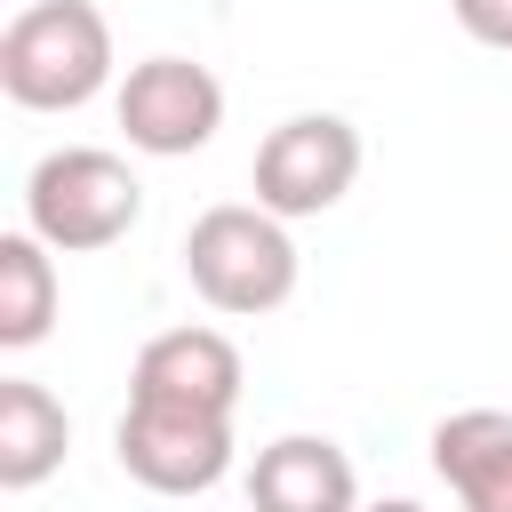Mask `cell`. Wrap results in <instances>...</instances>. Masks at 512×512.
<instances>
[{
  "label": "cell",
  "instance_id": "ba28073f",
  "mask_svg": "<svg viewBox=\"0 0 512 512\" xmlns=\"http://www.w3.org/2000/svg\"><path fill=\"white\" fill-rule=\"evenodd\" d=\"M248 504L256 512H360V480H352V456L336 440L288 432V440L256 448Z\"/></svg>",
  "mask_w": 512,
  "mask_h": 512
},
{
  "label": "cell",
  "instance_id": "8fae6325",
  "mask_svg": "<svg viewBox=\"0 0 512 512\" xmlns=\"http://www.w3.org/2000/svg\"><path fill=\"white\" fill-rule=\"evenodd\" d=\"M56 320V264H48V240L32 232H8L0 240V344L24 352L40 344Z\"/></svg>",
  "mask_w": 512,
  "mask_h": 512
},
{
  "label": "cell",
  "instance_id": "4fadbf2b",
  "mask_svg": "<svg viewBox=\"0 0 512 512\" xmlns=\"http://www.w3.org/2000/svg\"><path fill=\"white\" fill-rule=\"evenodd\" d=\"M360 512H424V504H408V496H384V504H360Z\"/></svg>",
  "mask_w": 512,
  "mask_h": 512
},
{
  "label": "cell",
  "instance_id": "6da1fadb",
  "mask_svg": "<svg viewBox=\"0 0 512 512\" xmlns=\"http://www.w3.org/2000/svg\"><path fill=\"white\" fill-rule=\"evenodd\" d=\"M112 80V24L88 0H32L0 32V88L24 112H80Z\"/></svg>",
  "mask_w": 512,
  "mask_h": 512
},
{
  "label": "cell",
  "instance_id": "8992f818",
  "mask_svg": "<svg viewBox=\"0 0 512 512\" xmlns=\"http://www.w3.org/2000/svg\"><path fill=\"white\" fill-rule=\"evenodd\" d=\"M120 128L136 152L152 160H184L200 152L216 128H224V88L208 64L192 56H144L128 80H120Z\"/></svg>",
  "mask_w": 512,
  "mask_h": 512
},
{
  "label": "cell",
  "instance_id": "5b68a950",
  "mask_svg": "<svg viewBox=\"0 0 512 512\" xmlns=\"http://www.w3.org/2000/svg\"><path fill=\"white\" fill-rule=\"evenodd\" d=\"M360 176V128L336 112H296L256 144V208L288 216H320L352 192Z\"/></svg>",
  "mask_w": 512,
  "mask_h": 512
},
{
  "label": "cell",
  "instance_id": "7a4b0ae2",
  "mask_svg": "<svg viewBox=\"0 0 512 512\" xmlns=\"http://www.w3.org/2000/svg\"><path fill=\"white\" fill-rule=\"evenodd\" d=\"M184 272H192L200 304H216L232 320H256V312H280L296 296V240L272 208L224 200L184 232Z\"/></svg>",
  "mask_w": 512,
  "mask_h": 512
},
{
  "label": "cell",
  "instance_id": "7c38bea8",
  "mask_svg": "<svg viewBox=\"0 0 512 512\" xmlns=\"http://www.w3.org/2000/svg\"><path fill=\"white\" fill-rule=\"evenodd\" d=\"M448 8L480 48H512V0H448Z\"/></svg>",
  "mask_w": 512,
  "mask_h": 512
},
{
  "label": "cell",
  "instance_id": "9c48e42d",
  "mask_svg": "<svg viewBox=\"0 0 512 512\" xmlns=\"http://www.w3.org/2000/svg\"><path fill=\"white\" fill-rule=\"evenodd\" d=\"M432 472L456 488L464 512H512V416L504 408H456V416H440Z\"/></svg>",
  "mask_w": 512,
  "mask_h": 512
},
{
  "label": "cell",
  "instance_id": "277c9868",
  "mask_svg": "<svg viewBox=\"0 0 512 512\" xmlns=\"http://www.w3.org/2000/svg\"><path fill=\"white\" fill-rule=\"evenodd\" d=\"M112 440H120V472L144 480L152 496H208L232 472V416H216V408L128 400Z\"/></svg>",
  "mask_w": 512,
  "mask_h": 512
},
{
  "label": "cell",
  "instance_id": "3957f363",
  "mask_svg": "<svg viewBox=\"0 0 512 512\" xmlns=\"http://www.w3.org/2000/svg\"><path fill=\"white\" fill-rule=\"evenodd\" d=\"M136 216H144V184L128 176L120 152L64 144V152H48V160L24 176V232L48 240V248H64V256L112 248Z\"/></svg>",
  "mask_w": 512,
  "mask_h": 512
},
{
  "label": "cell",
  "instance_id": "30bf717a",
  "mask_svg": "<svg viewBox=\"0 0 512 512\" xmlns=\"http://www.w3.org/2000/svg\"><path fill=\"white\" fill-rule=\"evenodd\" d=\"M64 440H72L64 408H56L40 384L8 376V384H0V488H40V480L64 464Z\"/></svg>",
  "mask_w": 512,
  "mask_h": 512
},
{
  "label": "cell",
  "instance_id": "52a82bcc",
  "mask_svg": "<svg viewBox=\"0 0 512 512\" xmlns=\"http://www.w3.org/2000/svg\"><path fill=\"white\" fill-rule=\"evenodd\" d=\"M128 400H168V408H216V416H232V400H240V352H232V336H216V328H168V336H152L136 352Z\"/></svg>",
  "mask_w": 512,
  "mask_h": 512
}]
</instances>
